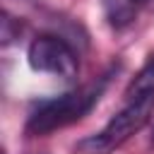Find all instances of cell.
<instances>
[{
	"label": "cell",
	"mask_w": 154,
	"mask_h": 154,
	"mask_svg": "<svg viewBox=\"0 0 154 154\" xmlns=\"http://www.w3.org/2000/svg\"><path fill=\"white\" fill-rule=\"evenodd\" d=\"M154 116V89H142L130 96L128 106L120 108L101 132L89 135L75 144L77 154H111L135 132H140Z\"/></svg>",
	"instance_id": "1"
},
{
	"label": "cell",
	"mask_w": 154,
	"mask_h": 154,
	"mask_svg": "<svg viewBox=\"0 0 154 154\" xmlns=\"http://www.w3.org/2000/svg\"><path fill=\"white\" fill-rule=\"evenodd\" d=\"M106 77H101L99 82L94 84H87V87H79L75 91H67L58 99H51V101H43L38 103V108L29 116L26 120V135L31 137H43V135H51L60 128H67L72 123H77L79 118H84L94 103L101 99V91L106 87Z\"/></svg>",
	"instance_id": "2"
},
{
	"label": "cell",
	"mask_w": 154,
	"mask_h": 154,
	"mask_svg": "<svg viewBox=\"0 0 154 154\" xmlns=\"http://www.w3.org/2000/svg\"><path fill=\"white\" fill-rule=\"evenodd\" d=\"M26 58H29L31 70L46 72V75H55V77H63V79L77 77V70H79L75 51L63 38H58L53 34L36 36L29 43Z\"/></svg>",
	"instance_id": "3"
},
{
	"label": "cell",
	"mask_w": 154,
	"mask_h": 154,
	"mask_svg": "<svg viewBox=\"0 0 154 154\" xmlns=\"http://www.w3.org/2000/svg\"><path fill=\"white\" fill-rule=\"evenodd\" d=\"M142 89H154V53L149 55V60L144 63V67L137 72V77L130 82L128 96H132V94H137V91H142Z\"/></svg>",
	"instance_id": "4"
},
{
	"label": "cell",
	"mask_w": 154,
	"mask_h": 154,
	"mask_svg": "<svg viewBox=\"0 0 154 154\" xmlns=\"http://www.w3.org/2000/svg\"><path fill=\"white\" fill-rule=\"evenodd\" d=\"M130 2H135V5H144V2H149V0H130Z\"/></svg>",
	"instance_id": "5"
},
{
	"label": "cell",
	"mask_w": 154,
	"mask_h": 154,
	"mask_svg": "<svg viewBox=\"0 0 154 154\" xmlns=\"http://www.w3.org/2000/svg\"><path fill=\"white\" fill-rule=\"evenodd\" d=\"M152 140H154V130H152Z\"/></svg>",
	"instance_id": "6"
}]
</instances>
